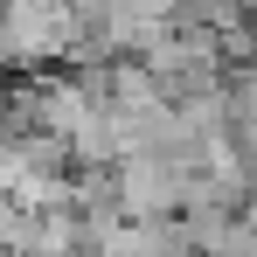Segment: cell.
I'll use <instances>...</instances> for the list:
<instances>
[{
	"label": "cell",
	"mask_w": 257,
	"mask_h": 257,
	"mask_svg": "<svg viewBox=\"0 0 257 257\" xmlns=\"http://www.w3.org/2000/svg\"><path fill=\"white\" fill-rule=\"evenodd\" d=\"M77 56V7H49V0H21L0 7V70L28 77H56Z\"/></svg>",
	"instance_id": "1"
}]
</instances>
